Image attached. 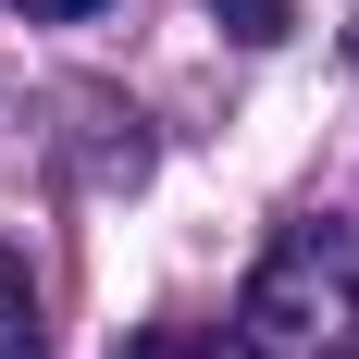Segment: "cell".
<instances>
[{
  "label": "cell",
  "mask_w": 359,
  "mask_h": 359,
  "mask_svg": "<svg viewBox=\"0 0 359 359\" xmlns=\"http://www.w3.org/2000/svg\"><path fill=\"white\" fill-rule=\"evenodd\" d=\"M236 334L260 359H359V223H297L236 285Z\"/></svg>",
  "instance_id": "obj_1"
},
{
  "label": "cell",
  "mask_w": 359,
  "mask_h": 359,
  "mask_svg": "<svg viewBox=\"0 0 359 359\" xmlns=\"http://www.w3.org/2000/svg\"><path fill=\"white\" fill-rule=\"evenodd\" d=\"M0 359H50V334H37V285H25V260H0Z\"/></svg>",
  "instance_id": "obj_2"
},
{
  "label": "cell",
  "mask_w": 359,
  "mask_h": 359,
  "mask_svg": "<svg viewBox=\"0 0 359 359\" xmlns=\"http://www.w3.org/2000/svg\"><path fill=\"white\" fill-rule=\"evenodd\" d=\"M211 25L260 50V37H285V25H297V0H211Z\"/></svg>",
  "instance_id": "obj_3"
},
{
  "label": "cell",
  "mask_w": 359,
  "mask_h": 359,
  "mask_svg": "<svg viewBox=\"0 0 359 359\" xmlns=\"http://www.w3.org/2000/svg\"><path fill=\"white\" fill-rule=\"evenodd\" d=\"M13 13H37V25H74V13H100V0H13Z\"/></svg>",
  "instance_id": "obj_4"
}]
</instances>
